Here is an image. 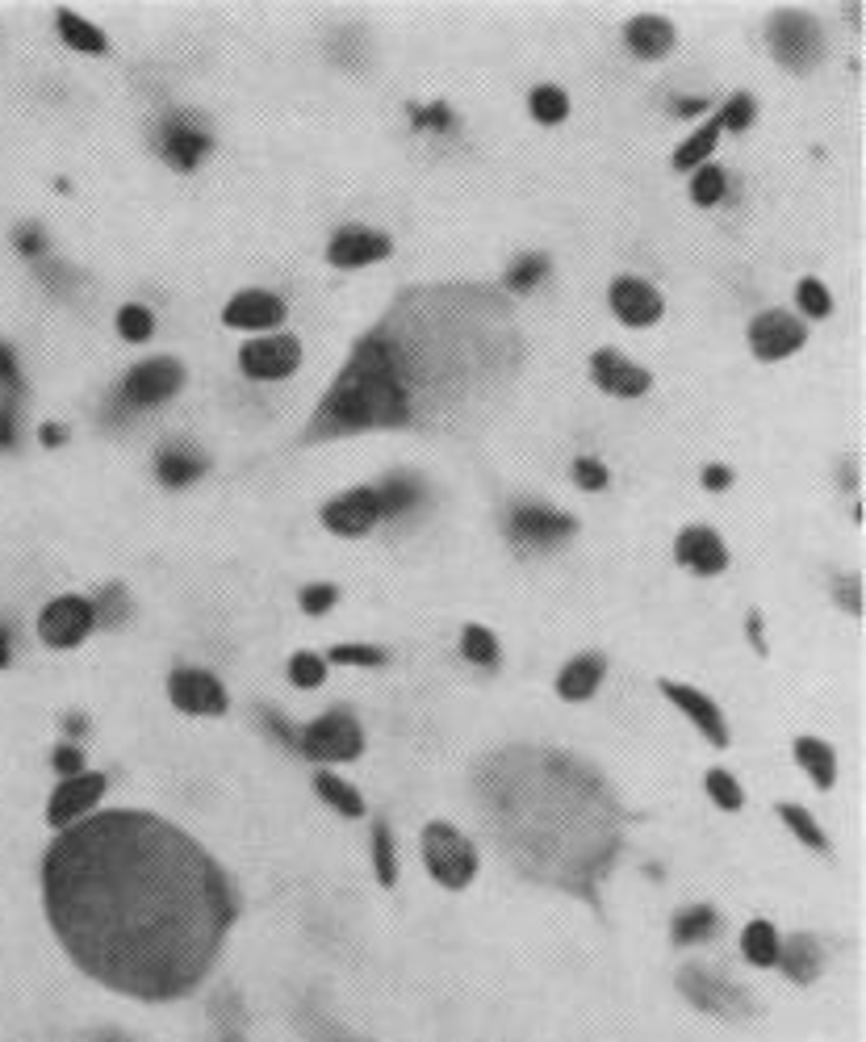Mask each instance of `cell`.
<instances>
[{
	"label": "cell",
	"mask_w": 866,
	"mask_h": 1042,
	"mask_svg": "<svg viewBox=\"0 0 866 1042\" xmlns=\"http://www.w3.org/2000/svg\"><path fill=\"white\" fill-rule=\"evenodd\" d=\"M68 733H85V716H71V720H68Z\"/></svg>",
	"instance_id": "obj_61"
},
{
	"label": "cell",
	"mask_w": 866,
	"mask_h": 1042,
	"mask_svg": "<svg viewBox=\"0 0 866 1042\" xmlns=\"http://www.w3.org/2000/svg\"><path fill=\"white\" fill-rule=\"evenodd\" d=\"M590 377H594V385H603L607 394H620V399H637V394L649 390V373L624 361L620 352H594L590 356Z\"/></svg>",
	"instance_id": "obj_21"
},
{
	"label": "cell",
	"mask_w": 866,
	"mask_h": 1042,
	"mask_svg": "<svg viewBox=\"0 0 866 1042\" xmlns=\"http://www.w3.org/2000/svg\"><path fill=\"white\" fill-rule=\"evenodd\" d=\"M779 817L787 820V829L804 842V846H813V851H825V834L816 829V820L804 813V808H796V804H779Z\"/></svg>",
	"instance_id": "obj_40"
},
{
	"label": "cell",
	"mask_w": 866,
	"mask_h": 1042,
	"mask_svg": "<svg viewBox=\"0 0 866 1042\" xmlns=\"http://www.w3.org/2000/svg\"><path fill=\"white\" fill-rule=\"evenodd\" d=\"M711 934H716V908H708V904L687 908V913L675 917V942H682V946L703 942V938H711Z\"/></svg>",
	"instance_id": "obj_32"
},
{
	"label": "cell",
	"mask_w": 866,
	"mask_h": 1042,
	"mask_svg": "<svg viewBox=\"0 0 866 1042\" xmlns=\"http://www.w3.org/2000/svg\"><path fill=\"white\" fill-rule=\"evenodd\" d=\"M377 520H382V503H377V490L373 486L347 490V494H339V499H331L323 507V523H327L331 532H339V537H361Z\"/></svg>",
	"instance_id": "obj_13"
},
{
	"label": "cell",
	"mask_w": 866,
	"mask_h": 1042,
	"mask_svg": "<svg viewBox=\"0 0 866 1042\" xmlns=\"http://www.w3.org/2000/svg\"><path fill=\"white\" fill-rule=\"evenodd\" d=\"M796 302L804 306V314H813V318H825L829 314V289L820 285V281H799V289H796Z\"/></svg>",
	"instance_id": "obj_46"
},
{
	"label": "cell",
	"mask_w": 866,
	"mask_h": 1042,
	"mask_svg": "<svg viewBox=\"0 0 866 1042\" xmlns=\"http://www.w3.org/2000/svg\"><path fill=\"white\" fill-rule=\"evenodd\" d=\"M302 361V347L294 335H268V340H252L239 352V368L252 382H285Z\"/></svg>",
	"instance_id": "obj_9"
},
{
	"label": "cell",
	"mask_w": 866,
	"mask_h": 1042,
	"mask_svg": "<svg viewBox=\"0 0 866 1042\" xmlns=\"http://www.w3.org/2000/svg\"><path fill=\"white\" fill-rule=\"evenodd\" d=\"M749 122H754V97L749 92L728 97L725 114H720V130H746Z\"/></svg>",
	"instance_id": "obj_45"
},
{
	"label": "cell",
	"mask_w": 866,
	"mask_h": 1042,
	"mask_svg": "<svg viewBox=\"0 0 866 1042\" xmlns=\"http://www.w3.org/2000/svg\"><path fill=\"white\" fill-rule=\"evenodd\" d=\"M691 197L699 201V206H716V201L725 197V173H720V168H711V164H703V168H695Z\"/></svg>",
	"instance_id": "obj_41"
},
{
	"label": "cell",
	"mask_w": 866,
	"mask_h": 1042,
	"mask_svg": "<svg viewBox=\"0 0 866 1042\" xmlns=\"http://www.w3.org/2000/svg\"><path fill=\"white\" fill-rule=\"evenodd\" d=\"M573 528H578V523H573L570 515L549 511V507H515V511H511V537L520 540V544H537V549L561 544L565 537H573Z\"/></svg>",
	"instance_id": "obj_16"
},
{
	"label": "cell",
	"mask_w": 866,
	"mask_h": 1042,
	"mask_svg": "<svg viewBox=\"0 0 866 1042\" xmlns=\"http://www.w3.org/2000/svg\"><path fill=\"white\" fill-rule=\"evenodd\" d=\"M837 594L846 599L849 611H863V591H858V578H846V582H837Z\"/></svg>",
	"instance_id": "obj_55"
},
{
	"label": "cell",
	"mask_w": 866,
	"mask_h": 1042,
	"mask_svg": "<svg viewBox=\"0 0 866 1042\" xmlns=\"http://www.w3.org/2000/svg\"><path fill=\"white\" fill-rule=\"evenodd\" d=\"M716 139H720V118H711V122H703V130H695L691 139L678 147L675 164L678 168H703V159L711 156Z\"/></svg>",
	"instance_id": "obj_33"
},
{
	"label": "cell",
	"mask_w": 866,
	"mask_h": 1042,
	"mask_svg": "<svg viewBox=\"0 0 866 1042\" xmlns=\"http://www.w3.org/2000/svg\"><path fill=\"white\" fill-rule=\"evenodd\" d=\"M55 26H59V35H63V42L68 47H76V51H88V55H101L105 51V35L92 26V21H85L80 13H55Z\"/></svg>",
	"instance_id": "obj_30"
},
{
	"label": "cell",
	"mask_w": 866,
	"mask_h": 1042,
	"mask_svg": "<svg viewBox=\"0 0 866 1042\" xmlns=\"http://www.w3.org/2000/svg\"><path fill=\"white\" fill-rule=\"evenodd\" d=\"M168 695H173V704L180 708V712L189 716H223L226 712V691L223 682L214 675H206V670H176L173 678H168Z\"/></svg>",
	"instance_id": "obj_12"
},
{
	"label": "cell",
	"mask_w": 866,
	"mask_h": 1042,
	"mask_svg": "<svg viewBox=\"0 0 866 1042\" xmlns=\"http://www.w3.org/2000/svg\"><path fill=\"white\" fill-rule=\"evenodd\" d=\"M461 653H465L469 661H478V666H494V661H499V641H494L490 628L469 625L465 632H461Z\"/></svg>",
	"instance_id": "obj_35"
},
{
	"label": "cell",
	"mask_w": 866,
	"mask_h": 1042,
	"mask_svg": "<svg viewBox=\"0 0 866 1042\" xmlns=\"http://www.w3.org/2000/svg\"><path fill=\"white\" fill-rule=\"evenodd\" d=\"M18 444V406L9 399H0V449Z\"/></svg>",
	"instance_id": "obj_52"
},
{
	"label": "cell",
	"mask_w": 866,
	"mask_h": 1042,
	"mask_svg": "<svg viewBox=\"0 0 866 1042\" xmlns=\"http://www.w3.org/2000/svg\"><path fill=\"white\" fill-rule=\"evenodd\" d=\"M21 394V368L18 361H13V347L0 344V399H18Z\"/></svg>",
	"instance_id": "obj_47"
},
{
	"label": "cell",
	"mask_w": 866,
	"mask_h": 1042,
	"mask_svg": "<svg viewBox=\"0 0 866 1042\" xmlns=\"http://www.w3.org/2000/svg\"><path fill=\"white\" fill-rule=\"evenodd\" d=\"M42 904L80 972L147 1005L197 992L239 913L226 871L189 834L130 808L51 842Z\"/></svg>",
	"instance_id": "obj_1"
},
{
	"label": "cell",
	"mask_w": 866,
	"mask_h": 1042,
	"mask_svg": "<svg viewBox=\"0 0 866 1042\" xmlns=\"http://www.w3.org/2000/svg\"><path fill=\"white\" fill-rule=\"evenodd\" d=\"M314 792H318V799L323 804H331L335 813H344V817H364V799L356 787H347L339 775H314Z\"/></svg>",
	"instance_id": "obj_29"
},
{
	"label": "cell",
	"mask_w": 866,
	"mask_h": 1042,
	"mask_svg": "<svg viewBox=\"0 0 866 1042\" xmlns=\"http://www.w3.org/2000/svg\"><path fill=\"white\" fill-rule=\"evenodd\" d=\"M478 796L499 846L528 879L590 896L620 851L607 783L557 749H503L482 766Z\"/></svg>",
	"instance_id": "obj_2"
},
{
	"label": "cell",
	"mask_w": 866,
	"mask_h": 1042,
	"mask_svg": "<svg viewBox=\"0 0 866 1042\" xmlns=\"http://www.w3.org/2000/svg\"><path fill=\"white\" fill-rule=\"evenodd\" d=\"M708 796L720 804V808H728V813H737L741 804H746V796H741V787H737V779L728 775V770H711L708 779Z\"/></svg>",
	"instance_id": "obj_42"
},
{
	"label": "cell",
	"mask_w": 866,
	"mask_h": 1042,
	"mask_svg": "<svg viewBox=\"0 0 866 1042\" xmlns=\"http://www.w3.org/2000/svg\"><path fill=\"white\" fill-rule=\"evenodd\" d=\"M603 658L599 653H582V658H573L565 670H561V678H557V695L561 699H590V695L599 691V682H603Z\"/></svg>",
	"instance_id": "obj_25"
},
{
	"label": "cell",
	"mask_w": 866,
	"mask_h": 1042,
	"mask_svg": "<svg viewBox=\"0 0 866 1042\" xmlns=\"http://www.w3.org/2000/svg\"><path fill=\"white\" fill-rule=\"evenodd\" d=\"M151 331H156V318H151V311L147 306H121L118 311V335L121 340H130V344H142V340H151Z\"/></svg>",
	"instance_id": "obj_38"
},
{
	"label": "cell",
	"mask_w": 866,
	"mask_h": 1042,
	"mask_svg": "<svg viewBox=\"0 0 866 1042\" xmlns=\"http://www.w3.org/2000/svg\"><path fill=\"white\" fill-rule=\"evenodd\" d=\"M528 105H532V118H537V122H549V126L561 122V118L570 114V97H565L561 88H553V85H540L537 92H532V101H528Z\"/></svg>",
	"instance_id": "obj_36"
},
{
	"label": "cell",
	"mask_w": 866,
	"mask_h": 1042,
	"mask_svg": "<svg viewBox=\"0 0 866 1042\" xmlns=\"http://www.w3.org/2000/svg\"><path fill=\"white\" fill-rule=\"evenodd\" d=\"M624 38H628V47L641 55V59H661V55L675 47V26H670L666 18H649V13H644V18L628 21Z\"/></svg>",
	"instance_id": "obj_24"
},
{
	"label": "cell",
	"mask_w": 866,
	"mask_h": 1042,
	"mask_svg": "<svg viewBox=\"0 0 866 1042\" xmlns=\"http://www.w3.org/2000/svg\"><path fill=\"white\" fill-rule=\"evenodd\" d=\"M796 758L799 766H804V775H813V783L825 792V787H833V770H837V758H833V749L825 746V741H816V737H799L796 741Z\"/></svg>",
	"instance_id": "obj_28"
},
{
	"label": "cell",
	"mask_w": 866,
	"mask_h": 1042,
	"mask_svg": "<svg viewBox=\"0 0 866 1042\" xmlns=\"http://www.w3.org/2000/svg\"><path fill=\"white\" fill-rule=\"evenodd\" d=\"M373 867H377V879L385 887H394L398 879V858H394V837H390V825L377 820L373 825Z\"/></svg>",
	"instance_id": "obj_34"
},
{
	"label": "cell",
	"mask_w": 866,
	"mask_h": 1042,
	"mask_svg": "<svg viewBox=\"0 0 866 1042\" xmlns=\"http://www.w3.org/2000/svg\"><path fill=\"white\" fill-rule=\"evenodd\" d=\"M377 490V503H382V520L385 515H402V511H411V507L419 503V494H423V486H419L415 478H385L382 486H373Z\"/></svg>",
	"instance_id": "obj_31"
},
{
	"label": "cell",
	"mask_w": 866,
	"mask_h": 1042,
	"mask_svg": "<svg viewBox=\"0 0 866 1042\" xmlns=\"http://www.w3.org/2000/svg\"><path fill=\"white\" fill-rule=\"evenodd\" d=\"M775 967H783L796 984H808V980H816V972H820V951H816L813 938L799 934V938L779 946V963H775Z\"/></svg>",
	"instance_id": "obj_26"
},
{
	"label": "cell",
	"mask_w": 866,
	"mask_h": 1042,
	"mask_svg": "<svg viewBox=\"0 0 866 1042\" xmlns=\"http://www.w3.org/2000/svg\"><path fill=\"white\" fill-rule=\"evenodd\" d=\"M38 435H42V444H47V449H59V444L68 440V427H59V423H42V432Z\"/></svg>",
	"instance_id": "obj_57"
},
{
	"label": "cell",
	"mask_w": 866,
	"mask_h": 1042,
	"mask_svg": "<svg viewBox=\"0 0 866 1042\" xmlns=\"http://www.w3.org/2000/svg\"><path fill=\"white\" fill-rule=\"evenodd\" d=\"M703 109H708V101H703V97H682V101H678V114H687V118L703 114Z\"/></svg>",
	"instance_id": "obj_58"
},
{
	"label": "cell",
	"mask_w": 866,
	"mask_h": 1042,
	"mask_svg": "<svg viewBox=\"0 0 866 1042\" xmlns=\"http://www.w3.org/2000/svg\"><path fill=\"white\" fill-rule=\"evenodd\" d=\"M411 419V394L402 385L398 361L382 335H364L335 377L327 399L311 423V440L364 432V427H398Z\"/></svg>",
	"instance_id": "obj_3"
},
{
	"label": "cell",
	"mask_w": 866,
	"mask_h": 1042,
	"mask_svg": "<svg viewBox=\"0 0 866 1042\" xmlns=\"http://www.w3.org/2000/svg\"><path fill=\"white\" fill-rule=\"evenodd\" d=\"M779 930L770 921H749L746 934H741V955L754 963V967H775L779 963Z\"/></svg>",
	"instance_id": "obj_27"
},
{
	"label": "cell",
	"mask_w": 866,
	"mask_h": 1042,
	"mask_svg": "<svg viewBox=\"0 0 866 1042\" xmlns=\"http://www.w3.org/2000/svg\"><path fill=\"white\" fill-rule=\"evenodd\" d=\"M9 658H13V653H9V628L0 625V670L9 666Z\"/></svg>",
	"instance_id": "obj_60"
},
{
	"label": "cell",
	"mask_w": 866,
	"mask_h": 1042,
	"mask_svg": "<svg viewBox=\"0 0 866 1042\" xmlns=\"http://www.w3.org/2000/svg\"><path fill=\"white\" fill-rule=\"evenodd\" d=\"M728 482H732V473H728L725 465H708V470H703V486L708 490H725Z\"/></svg>",
	"instance_id": "obj_56"
},
{
	"label": "cell",
	"mask_w": 866,
	"mask_h": 1042,
	"mask_svg": "<svg viewBox=\"0 0 866 1042\" xmlns=\"http://www.w3.org/2000/svg\"><path fill=\"white\" fill-rule=\"evenodd\" d=\"M770 51L779 59L783 68L791 71H808L820 63L825 55V38H820V26H816L808 13H796V9H783L770 18Z\"/></svg>",
	"instance_id": "obj_5"
},
{
	"label": "cell",
	"mask_w": 866,
	"mask_h": 1042,
	"mask_svg": "<svg viewBox=\"0 0 866 1042\" xmlns=\"http://www.w3.org/2000/svg\"><path fill=\"white\" fill-rule=\"evenodd\" d=\"M13 247H18L21 256H42V252H47V235H42V226L21 223L18 230H13Z\"/></svg>",
	"instance_id": "obj_49"
},
{
	"label": "cell",
	"mask_w": 866,
	"mask_h": 1042,
	"mask_svg": "<svg viewBox=\"0 0 866 1042\" xmlns=\"http://www.w3.org/2000/svg\"><path fill=\"white\" fill-rule=\"evenodd\" d=\"M156 147H159V156L168 159L173 168H180V173H193V168L206 159L209 135L197 122H193V118H185V114H173V118H164V122H159Z\"/></svg>",
	"instance_id": "obj_11"
},
{
	"label": "cell",
	"mask_w": 866,
	"mask_h": 1042,
	"mask_svg": "<svg viewBox=\"0 0 866 1042\" xmlns=\"http://www.w3.org/2000/svg\"><path fill=\"white\" fill-rule=\"evenodd\" d=\"M675 557L682 566H691L695 573H720L728 566L725 544L711 528H687L675 544Z\"/></svg>",
	"instance_id": "obj_22"
},
{
	"label": "cell",
	"mask_w": 866,
	"mask_h": 1042,
	"mask_svg": "<svg viewBox=\"0 0 866 1042\" xmlns=\"http://www.w3.org/2000/svg\"><path fill=\"white\" fill-rule=\"evenodd\" d=\"M185 382V368L173 356H156V361H142L126 373V382L114 390L118 402L126 411H142V406H156V402L173 399L176 390Z\"/></svg>",
	"instance_id": "obj_7"
},
{
	"label": "cell",
	"mask_w": 866,
	"mask_h": 1042,
	"mask_svg": "<svg viewBox=\"0 0 866 1042\" xmlns=\"http://www.w3.org/2000/svg\"><path fill=\"white\" fill-rule=\"evenodd\" d=\"M423 863L432 871L435 884L444 887H469L473 875H478V851L461 829H452L444 820H435L423 829Z\"/></svg>",
	"instance_id": "obj_4"
},
{
	"label": "cell",
	"mask_w": 866,
	"mask_h": 1042,
	"mask_svg": "<svg viewBox=\"0 0 866 1042\" xmlns=\"http://www.w3.org/2000/svg\"><path fill=\"white\" fill-rule=\"evenodd\" d=\"M97 625V608L80 594H59L38 616V637L51 649H76Z\"/></svg>",
	"instance_id": "obj_8"
},
{
	"label": "cell",
	"mask_w": 866,
	"mask_h": 1042,
	"mask_svg": "<svg viewBox=\"0 0 866 1042\" xmlns=\"http://www.w3.org/2000/svg\"><path fill=\"white\" fill-rule=\"evenodd\" d=\"M415 114V122L419 126H432V130H452V114L444 109V105H435V109H411Z\"/></svg>",
	"instance_id": "obj_53"
},
{
	"label": "cell",
	"mask_w": 866,
	"mask_h": 1042,
	"mask_svg": "<svg viewBox=\"0 0 866 1042\" xmlns=\"http://www.w3.org/2000/svg\"><path fill=\"white\" fill-rule=\"evenodd\" d=\"M335 599H339V591L331 582H314V587L302 591V608L311 611V616H323L327 608H335Z\"/></svg>",
	"instance_id": "obj_50"
},
{
	"label": "cell",
	"mask_w": 866,
	"mask_h": 1042,
	"mask_svg": "<svg viewBox=\"0 0 866 1042\" xmlns=\"http://www.w3.org/2000/svg\"><path fill=\"white\" fill-rule=\"evenodd\" d=\"M51 763H55V770L63 775V779H71V775H85V754L76 746H55V754H51Z\"/></svg>",
	"instance_id": "obj_51"
},
{
	"label": "cell",
	"mask_w": 866,
	"mask_h": 1042,
	"mask_svg": "<svg viewBox=\"0 0 866 1042\" xmlns=\"http://www.w3.org/2000/svg\"><path fill=\"white\" fill-rule=\"evenodd\" d=\"M223 318H226V327L268 331L285 318V302H281L277 294H268V289H243V294H235L226 302Z\"/></svg>",
	"instance_id": "obj_17"
},
{
	"label": "cell",
	"mask_w": 866,
	"mask_h": 1042,
	"mask_svg": "<svg viewBox=\"0 0 866 1042\" xmlns=\"http://www.w3.org/2000/svg\"><path fill=\"white\" fill-rule=\"evenodd\" d=\"M126 611H130V603H126V587L109 582V587L101 591V599H97V620H101V625H121V620H126Z\"/></svg>",
	"instance_id": "obj_43"
},
{
	"label": "cell",
	"mask_w": 866,
	"mask_h": 1042,
	"mask_svg": "<svg viewBox=\"0 0 866 1042\" xmlns=\"http://www.w3.org/2000/svg\"><path fill=\"white\" fill-rule=\"evenodd\" d=\"M297 749L314 763H352V758H361L364 733L352 712H327L302 729Z\"/></svg>",
	"instance_id": "obj_6"
},
{
	"label": "cell",
	"mask_w": 866,
	"mask_h": 1042,
	"mask_svg": "<svg viewBox=\"0 0 866 1042\" xmlns=\"http://www.w3.org/2000/svg\"><path fill=\"white\" fill-rule=\"evenodd\" d=\"M678 989H682V996H687L695 1009L716 1013V1018H746V1013H749L746 992L732 989V984H725L720 975L699 972V967H687V972L678 975Z\"/></svg>",
	"instance_id": "obj_10"
},
{
	"label": "cell",
	"mask_w": 866,
	"mask_h": 1042,
	"mask_svg": "<svg viewBox=\"0 0 866 1042\" xmlns=\"http://www.w3.org/2000/svg\"><path fill=\"white\" fill-rule=\"evenodd\" d=\"M206 473V456L193 444H164L156 456V478L164 486H189Z\"/></svg>",
	"instance_id": "obj_23"
},
{
	"label": "cell",
	"mask_w": 866,
	"mask_h": 1042,
	"mask_svg": "<svg viewBox=\"0 0 866 1042\" xmlns=\"http://www.w3.org/2000/svg\"><path fill=\"white\" fill-rule=\"evenodd\" d=\"M804 340H808V335H804V323H799L796 314H783V311L758 314L754 327H749V344H754V352H758L762 361L791 356Z\"/></svg>",
	"instance_id": "obj_14"
},
{
	"label": "cell",
	"mask_w": 866,
	"mask_h": 1042,
	"mask_svg": "<svg viewBox=\"0 0 866 1042\" xmlns=\"http://www.w3.org/2000/svg\"><path fill=\"white\" fill-rule=\"evenodd\" d=\"M331 661H335V666H364V670H368V666H382L385 653L373 649V645H335V649H331Z\"/></svg>",
	"instance_id": "obj_44"
},
{
	"label": "cell",
	"mask_w": 866,
	"mask_h": 1042,
	"mask_svg": "<svg viewBox=\"0 0 866 1042\" xmlns=\"http://www.w3.org/2000/svg\"><path fill=\"white\" fill-rule=\"evenodd\" d=\"M549 273V256H540V252H528V256H520V260L511 264V273H506V285L515 289V294H528L532 285H537L540 277Z\"/></svg>",
	"instance_id": "obj_37"
},
{
	"label": "cell",
	"mask_w": 866,
	"mask_h": 1042,
	"mask_svg": "<svg viewBox=\"0 0 866 1042\" xmlns=\"http://www.w3.org/2000/svg\"><path fill=\"white\" fill-rule=\"evenodd\" d=\"M101 792H105V775H92V770L71 775V779H63L59 787H55L47 820H51L55 829H68V825H76V820L85 817L88 808L101 799Z\"/></svg>",
	"instance_id": "obj_15"
},
{
	"label": "cell",
	"mask_w": 866,
	"mask_h": 1042,
	"mask_svg": "<svg viewBox=\"0 0 866 1042\" xmlns=\"http://www.w3.org/2000/svg\"><path fill=\"white\" fill-rule=\"evenodd\" d=\"M323 678H327V661L318 658V653H294L289 658V682L294 687L314 691V687H323Z\"/></svg>",
	"instance_id": "obj_39"
},
{
	"label": "cell",
	"mask_w": 866,
	"mask_h": 1042,
	"mask_svg": "<svg viewBox=\"0 0 866 1042\" xmlns=\"http://www.w3.org/2000/svg\"><path fill=\"white\" fill-rule=\"evenodd\" d=\"M573 482H578L582 490H603L607 486L603 461H594V456H578V461H573Z\"/></svg>",
	"instance_id": "obj_48"
},
{
	"label": "cell",
	"mask_w": 866,
	"mask_h": 1042,
	"mask_svg": "<svg viewBox=\"0 0 866 1042\" xmlns=\"http://www.w3.org/2000/svg\"><path fill=\"white\" fill-rule=\"evenodd\" d=\"M264 720H268V729L277 733L285 746H294V749H297V741H302V729H294V725H289V720H285L281 712H268Z\"/></svg>",
	"instance_id": "obj_54"
},
{
	"label": "cell",
	"mask_w": 866,
	"mask_h": 1042,
	"mask_svg": "<svg viewBox=\"0 0 866 1042\" xmlns=\"http://www.w3.org/2000/svg\"><path fill=\"white\" fill-rule=\"evenodd\" d=\"M385 256H390V235L368 230V226H344V230H335V239H331V247H327V260L344 264V268L385 260Z\"/></svg>",
	"instance_id": "obj_19"
},
{
	"label": "cell",
	"mask_w": 866,
	"mask_h": 1042,
	"mask_svg": "<svg viewBox=\"0 0 866 1042\" xmlns=\"http://www.w3.org/2000/svg\"><path fill=\"white\" fill-rule=\"evenodd\" d=\"M611 311L620 314L628 327H649V323H658L666 306H661V294L653 285H644L637 277H620L611 285Z\"/></svg>",
	"instance_id": "obj_20"
},
{
	"label": "cell",
	"mask_w": 866,
	"mask_h": 1042,
	"mask_svg": "<svg viewBox=\"0 0 866 1042\" xmlns=\"http://www.w3.org/2000/svg\"><path fill=\"white\" fill-rule=\"evenodd\" d=\"M661 691H666V699L675 704V708H682V712L695 720V729L708 737L716 749L728 746V725L725 716H720V708L711 704L703 691H695V687H682V682H661Z\"/></svg>",
	"instance_id": "obj_18"
},
{
	"label": "cell",
	"mask_w": 866,
	"mask_h": 1042,
	"mask_svg": "<svg viewBox=\"0 0 866 1042\" xmlns=\"http://www.w3.org/2000/svg\"><path fill=\"white\" fill-rule=\"evenodd\" d=\"M749 637H754V645H758V649H766V641H762V616H758V611L749 616Z\"/></svg>",
	"instance_id": "obj_59"
}]
</instances>
